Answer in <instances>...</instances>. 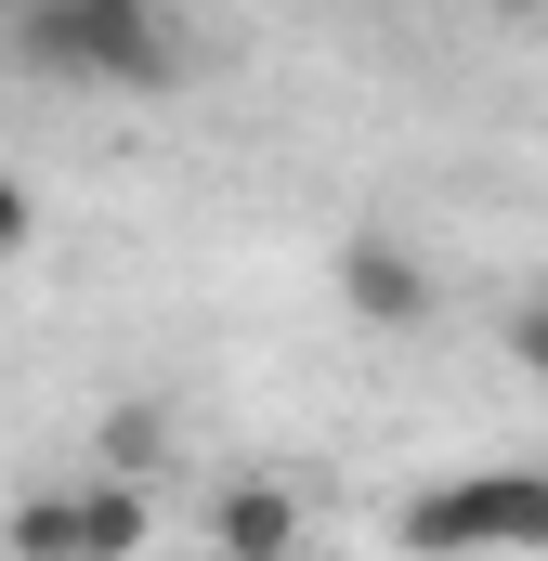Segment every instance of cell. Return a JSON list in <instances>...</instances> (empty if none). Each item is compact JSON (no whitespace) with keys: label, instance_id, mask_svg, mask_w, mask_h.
I'll return each mask as SVG.
<instances>
[{"label":"cell","instance_id":"obj_1","mask_svg":"<svg viewBox=\"0 0 548 561\" xmlns=\"http://www.w3.org/2000/svg\"><path fill=\"white\" fill-rule=\"evenodd\" d=\"M13 39L39 79H79V92H183V66H196L170 0H26Z\"/></svg>","mask_w":548,"mask_h":561},{"label":"cell","instance_id":"obj_2","mask_svg":"<svg viewBox=\"0 0 548 561\" xmlns=\"http://www.w3.org/2000/svg\"><path fill=\"white\" fill-rule=\"evenodd\" d=\"M406 561H536L548 549V470H444L406 496Z\"/></svg>","mask_w":548,"mask_h":561},{"label":"cell","instance_id":"obj_3","mask_svg":"<svg viewBox=\"0 0 548 561\" xmlns=\"http://www.w3.org/2000/svg\"><path fill=\"white\" fill-rule=\"evenodd\" d=\"M327 287H340V313H353V327H379V340H418V327L444 313L431 249H418V236H392V222H353V236L327 249Z\"/></svg>","mask_w":548,"mask_h":561},{"label":"cell","instance_id":"obj_4","mask_svg":"<svg viewBox=\"0 0 548 561\" xmlns=\"http://www.w3.org/2000/svg\"><path fill=\"white\" fill-rule=\"evenodd\" d=\"M209 549L222 561H300V496H287L274 470H236V483L209 496Z\"/></svg>","mask_w":548,"mask_h":561},{"label":"cell","instance_id":"obj_5","mask_svg":"<svg viewBox=\"0 0 548 561\" xmlns=\"http://www.w3.org/2000/svg\"><path fill=\"white\" fill-rule=\"evenodd\" d=\"M157 549V496L118 470H79V561H144Z\"/></svg>","mask_w":548,"mask_h":561},{"label":"cell","instance_id":"obj_6","mask_svg":"<svg viewBox=\"0 0 548 561\" xmlns=\"http://www.w3.org/2000/svg\"><path fill=\"white\" fill-rule=\"evenodd\" d=\"M92 470H118V483H157V470H170V405H157V392L105 405V419H92Z\"/></svg>","mask_w":548,"mask_h":561},{"label":"cell","instance_id":"obj_7","mask_svg":"<svg viewBox=\"0 0 548 561\" xmlns=\"http://www.w3.org/2000/svg\"><path fill=\"white\" fill-rule=\"evenodd\" d=\"M0 561H79V483H39V496H13Z\"/></svg>","mask_w":548,"mask_h":561},{"label":"cell","instance_id":"obj_8","mask_svg":"<svg viewBox=\"0 0 548 561\" xmlns=\"http://www.w3.org/2000/svg\"><path fill=\"white\" fill-rule=\"evenodd\" d=\"M26 236H39V196H26V183L0 170V262H26Z\"/></svg>","mask_w":548,"mask_h":561},{"label":"cell","instance_id":"obj_9","mask_svg":"<svg viewBox=\"0 0 548 561\" xmlns=\"http://www.w3.org/2000/svg\"><path fill=\"white\" fill-rule=\"evenodd\" d=\"M510 366H523V379H548V300H523V313H510Z\"/></svg>","mask_w":548,"mask_h":561}]
</instances>
